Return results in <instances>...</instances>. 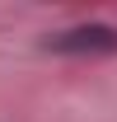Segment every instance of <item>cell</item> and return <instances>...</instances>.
I'll list each match as a JSON object with an SVG mask.
<instances>
[{"label":"cell","instance_id":"6da1fadb","mask_svg":"<svg viewBox=\"0 0 117 122\" xmlns=\"http://www.w3.org/2000/svg\"><path fill=\"white\" fill-rule=\"evenodd\" d=\"M42 47L61 52V56H98V52H117V28L112 24H80V28L52 33Z\"/></svg>","mask_w":117,"mask_h":122}]
</instances>
